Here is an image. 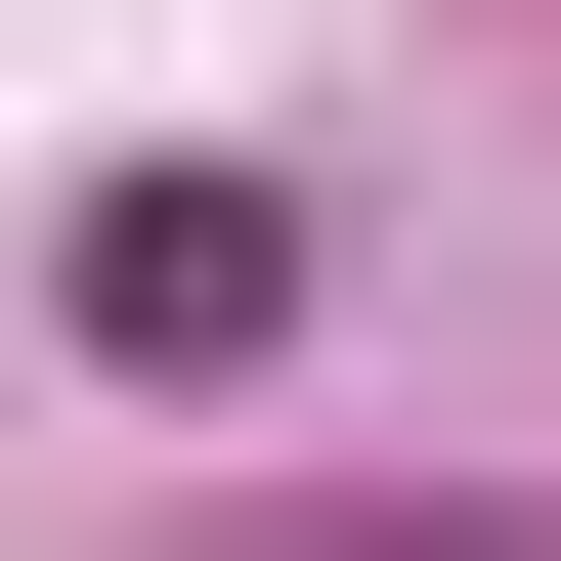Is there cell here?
<instances>
[{
  "label": "cell",
  "instance_id": "2",
  "mask_svg": "<svg viewBox=\"0 0 561 561\" xmlns=\"http://www.w3.org/2000/svg\"><path fill=\"white\" fill-rule=\"evenodd\" d=\"M216 561H476V518H216Z\"/></svg>",
  "mask_w": 561,
  "mask_h": 561
},
{
  "label": "cell",
  "instance_id": "1",
  "mask_svg": "<svg viewBox=\"0 0 561 561\" xmlns=\"http://www.w3.org/2000/svg\"><path fill=\"white\" fill-rule=\"evenodd\" d=\"M87 346L130 389H260L302 346V173H87Z\"/></svg>",
  "mask_w": 561,
  "mask_h": 561
}]
</instances>
